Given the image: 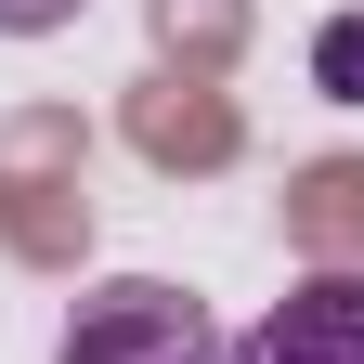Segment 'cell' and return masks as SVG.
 <instances>
[{
  "mask_svg": "<svg viewBox=\"0 0 364 364\" xmlns=\"http://www.w3.org/2000/svg\"><path fill=\"white\" fill-rule=\"evenodd\" d=\"M53 364H235V338H221L208 299L169 287V273H105V287L65 312Z\"/></svg>",
  "mask_w": 364,
  "mask_h": 364,
  "instance_id": "1",
  "label": "cell"
},
{
  "mask_svg": "<svg viewBox=\"0 0 364 364\" xmlns=\"http://www.w3.org/2000/svg\"><path fill=\"white\" fill-rule=\"evenodd\" d=\"M312 65H326V91H338V105H364V14H338L326 39H312Z\"/></svg>",
  "mask_w": 364,
  "mask_h": 364,
  "instance_id": "3",
  "label": "cell"
},
{
  "mask_svg": "<svg viewBox=\"0 0 364 364\" xmlns=\"http://www.w3.org/2000/svg\"><path fill=\"white\" fill-rule=\"evenodd\" d=\"M53 26H78V0H0V39H53Z\"/></svg>",
  "mask_w": 364,
  "mask_h": 364,
  "instance_id": "4",
  "label": "cell"
},
{
  "mask_svg": "<svg viewBox=\"0 0 364 364\" xmlns=\"http://www.w3.org/2000/svg\"><path fill=\"white\" fill-rule=\"evenodd\" d=\"M235 364H364V273H299L235 338Z\"/></svg>",
  "mask_w": 364,
  "mask_h": 364,
  "instance_id": "2",
  "label": "cell"
}]
</instances>
